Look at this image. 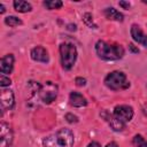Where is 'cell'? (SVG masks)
<instances>
[{"label":"cell","instance_id":"obj_1","mask_svg":"<svg viewBox=\"0 0 147 147\" xmlns=\"http://www.w3.org/2000/svg\"><path fill=\"white\" fill-rule=\"evenodd\" d=\"M44 147H72L74 133L70 129L62 127L55 133L47 136L42 139Z\"/></svg>","mask_w":147,"mask_h":147},{"label":"cell","instance_id":"obj_15","mask_svg":"<svg viewBox=\"0 0 147 147\" xmlns=\"http://www.w3.org/2000/svg\"><path fill=\"white\" fill-rule=\"evenodd\" d=\"M13 6H14L15 10L18 13H28V11H31V9H32V6L29 2L23 1V0H15L13 2Z\"/></svg>","mask_w":147,"mask_h":147},{"label":"cell","instance_id":"obj_14","mask_svg":"<svg viewBox=\"0 0 147 147\" xmlns=\"http://www.w3.org/2000/svg\"><path fill=\"white\" fill-rule=\"evenodd\" d=\"M103 14L105 16L108 18V20H111V21H117V22H123L124 20V16L122 13H119L117 9H115L114 7H108L103 10Z\"/></svg>","mask_w":147,"mask_h":147},{"label":"cell","instance_id":"obj_30","mask_svg":"<svg viewBox=\"0 0 147 147\" xmlns=\"http://www.w3.org/2000/svg\"><path fill=\"white\" fill-rule=\"evenodd\" d=\"M142 2H144V3H147V1H146V0H144V1H142Z\"/></svg>","mask_w":147,"mask_h":147},{"label":"cell","instance_id":"obj_24","mask_svg":"<svg viewBox=\"0 0 147 147\" xmlns=\"http://www.w3.org/2000/svg\"><path fill=\"white\" fill-rule=\"evenodd\" d=\"M129 49H130L132 53H139V49H138L133 44H129Z\"/></svg>","mask_w":147,"mask_h":147},{"label":"cell","instance_id":"obj_29","mask_svg":"<svg viewBox=\"0 0 147 147\" xmlns=\"http://www.w3.org/2000/svg\"><path fill=\"white\" fill-rule=\"evenodd\" d=\"M142 111H144V114H145V115L147 116V106H146V105H145V106L142 107Z\"/></svg>","mask_w":147,"mask_h":147},{"label":"cell","instance_id":"obj_8","mask_svg":"<svg viewBox=\"0 0 147 147\" xmlns=\"http://www.w3.org/2000/svg\"><path fill=\"white\" fill-rule=\"evenodd\" d=\"M0 103H1V109L3 111L13 109L14 105H15V98H14L13 91L2 88L1 93H0Z\"/></svg>","mask_w":147,"mask_h":147},{"label":"cell","instance_id":"obj_25","mask_svg":"<svg viewBox=\"0 0 147 147\" xmlns=\"http://www.w3.org/2000/svg\"><path fill=\"white\" fill-rule=\"evenodd\" d=\"M87 147H101V145L98 142V141H92L87 145Z\"/></svg>","mask_w":147,"mask_h":147},{"label":"cell","instance_id":"obj_19","mask_svg":"<svg viewBox=\"0 0 147 147\" xmlns=\"http://www.w3.org/2000/svg\"><path fill=\"white\" fill-rule=\"evenodd\" d=\"M5 23H6L7 25L14 28V26L21 25V24H22V21H21L18 17H16V16H7V17L5 18Z\"/></svg>","mask_w":147,"mask_h":147},{"label":"cell","instance_id":"obj_17","mask_svg":"<svg viewBox=\"0 0 147 147\" xmlns=\"http://www.w3.org/2000/svg\"><path fill=\"white\" fill-rule=\"evenodd\" d=\"M134 147H147V140L141 134H136L132 139Z\"/></svg>","mask_w":147,"mask_h":147},{"label":"cell","instance_id":"obj_5","mask_svg":"<svg viewBox=\"0 0 147 147\" xmlns=\"http://www.w3.org/2000/svg\"><path fill=\"white\" fill-rule=\"evenodd\" d=\"M57 92H59L57 85L49 80L42 83L38 88V95H39L40 100L44 101L45 103L53 102L57 96Z\"/></svg>","mask_w":147,"mask_h":147},{"label":"cell","instance_id":"obj_12","mask_svg":"<svg viewBox=\"0 0 147 147\" xmlns=\"http://www.w3.org/2000/svg\"><path fill=\"white\" fill-rule=\"evenodd\" d=\"M14 68V55L7 54L0 61V71L2 75H8L13 71Z\"/></svg>","mask_w":147,"mask_h":147},{"label":"cell","instance_id":"obj_7","mask_svg":"<svg viewBox=\"0 0 147 147\" xmlns=\"http://www.w3.org/2000/svg\"><path fill=\"white\" fill-rule=\"evenodd\" d=\"M100 116L108 123V125L116 132H119V131H123L124 127H125V124L123 122H121L114 114L109 113L108 110H102L100 113Z\"/></svg>","mask_w":147,"mask_h":147},{"label":"cell","instance_id":"obj_11","mask_svg":"<svg viewBox=\"0 0 147 147\" xmlns=\"http://www.w3.org/2000/svg\"><path fill=\"white\" fill-rule=\"evenodd\" d=\"M130 33H131L132 39H133L136 42L142 45L144 47H147V34H145V33L142 32V30L140 29L139 25L132 24L131 30H130Z\"/></svg>","mask_w":147,"mask_h":147},{"label":"cell","instance_id":"obj_13","mask_svg":"<svg viewBox=\"0 0 147 147\" xmlns=\"http://www.w3.org/2000/svg\"><path fill=\"white\" fill-rule=\"evenodd\" d=\"M69 103L70 106L72 107H76V108H80V107H85L87 105V100L83 96V94L74 91L70 93L69 95Z\"/></svg>","mask_w":147,"mask_h":147},{"label":"cell","instance_id":"obj_21","mask_svg":"<svg viewBox=\"0 0 147 147\" xmlns=\"http://www.w3.org/2000/svg\"><path fill=\"white\" fill-rule=\"evenodd\" d=\"M64 118H65V119H67L69 123H77V122H78V117H77L76 115L71 114V113H68V114H65Z\"/></svg>","mask_w":147,"mask_h":147},{"label":"cell","instance_id":"obj_28","mask_svg":"<svg viewBox=\"0 0 147 147\" xmlns=\"http://www.w3.org/2000/svg\"><path fill=\"white\" fill-rule=\"evenodd\" d=\"M0 8H1V10H0V13H1V14H3V13H5V10H6V9H5V6H3V5H2V3H1V5H0Z\"/></svg>","mask_w":147,"mask_h":147},{"label":"cell","instance_id":"obj_3","mask_svg":"<svg viewBox=\"0 0 147 147\" xmlns=\"http://www.w3.org/2000/svg\"><path fill=\"white\" fill-rule=\"evenodd\" d=\"M60 57L62 68L65 70H70L77 59V49L76 46L71 42H62L60 45Z\"/></svg>","mask_w":147,"mask_h":147},{"label":"cell","instance_id":"obj_22","mask_svg":"<svg viewBox=\"0 0 147 147\" xmlns=\"http://www.w3.org/2000/svg\"><path fill=\"white\" fill-rule=\"evenodd\" d=\"M75 82H76L77 86H85V84H86V79L83 78V77H77L75 79Z\"/></svg>","mask_w":147,"mask_h":147},{"label":"cell","instance_id":"obj_20","mask_svg":"<svg viewBox=\"0 0 147 147\" xmlns=\"http://www.w3.org/2000/svg\"><path fill=\"white\" fill-rule=\"evenodd\" d=\"M10 84H11V80H10L9 77H7L6 75H1L0 76V86L2 88L6 87V86H9Z\"/></svg>","mask_w":147,"mask_h":147},{"label":"cell","instance_id":"obj_9","mask_svg":"<svg viewBox=\"0 0 147 147\" xmlns=\"http://www.w3.org/2000/svg\"><path fill=\"white\" fill-rule=\"evenodd\" d=\"M0 147H10L13 142V131L9 124L2 122L0 124Z\"/></svg>","mask_w":147,"mask_h":147},{"label":"cell","instance_id":"obj_6","mask_svg":"<svg viewBox=\"0 0 147 147\" xmlns=\"http://www.w3.org/2000/svg\"><path fill=\"white\" fill-rule=\"evenodd\" d=\"M113 114L121 121L123 122L124 124L126 122H130L133 117V109L131 106H127V105H118L114 108V111Z\"/></svg>","mask_w":147,"mask_h":147},{"label":"cell","instance_id":"obj_23","mask_svg":"<svg viewBox=\"0 0 147 147\" xmlns=\"http://www.w3.org/2000/svg\"><path fill=\"white\" fill-rule=\"evenodd\" d=\"M118 3H119L121 7H123V9H129V8L131 7L130 2H127V1H119Z\"/></svg>","mask_w":147,"mask_h":147},{"label":"cell","instance_id":"obj_4","mask_svg":"<svg viewBox=\"0 0 147 147\" xmlns=\"http://www.w3.org/2000/svg\"><path fill=\"white\" fill-rule=\"evenodd\" d=\"M105 85L113 90V91H119L125 90L130 86V82L126 78V75L122 71H111L109 72L105 78Z\"/></svg>","mask_w":147,"mask_h":147},{"label":"cell","instance_id":"obj_18","mask_svg":"<svg viewBox=\"0 0 147 147\" xmlns=\"http://www.w3.org/2000/svg\"><path fill=\"white\" fill-rule=\"evenodd\" d=\"M83 21H84V23H85L88 28H91V29H96V28H98L96 24H95L94 21H93L92 14H90V13H85V14L83 15Z\"/></svg>","mask_w":147,"mask_h":147},{"label":"cell","instance_id":"obj_26","mask_svg":"<svg viewBox=\"0 0 147 147\" xmlns=\"http://www.w3.org/2000/svg\"><path fill=\"white\" fill-rule=\"evenodd\" d=\"M105 147H118V145L116 144V142H114V141H111V142H108Z\"/></svg>","mask_w":147,"mask_h":147},{"label":"cell","instance_id":"obj_16","mask_svg":"<svg viewBox=\"0 0 147 147\" xmlns=\"http://www.w3.org/2000/svg\"><path fill=\"white\" fill-rule=\"evenodd\" d=\"M44 6L49 9V10H53V9H60L62 6H63V2L60 1V0H48V1H44Z\"/></svg>","mask_w":147,"mask_h":147},{"label":"cell","instance_id":"obj_10","mask_svg":"<svg viewBox=\"0 0 147 147\" xmlns=\"http://www.w3.org/2000/svg\"><path fill=\"white\" fill-rule=\"evenodd\" d=\"M30 55H31V59L33 61H37V62H42V63H47L49 61V56H48V53L47 51L41 47V46H36L31 49L30 52Z\"/></svg>","mask_w":147,"mask_h":147},{"label":"cell","instance_id":"obj_2","mask_svg":"<svg viewBox=\"0 0 147 147\" xmlns=\"http://www.w3.org/2000/svg\"><path fill=\"white\" fill-rule=\"evenodd\" d=\"M95 53L103 61H116L123 57L124 48L117 44H109L105 40H98L95 44Z\"/></svg>","mask_w":147,"mask_h":147},{"label":"cell","instance_id":"obj_27","mask_svg":"<svg viewBox=\"0 0 147 147\" xmlns=\"http://www.w3.org/2000/svg\"><path fill=\"white\" fill-rule=\"evenodd\" d=\"M68 30H70V31H76V24H69V25H68Z\"/></svg>","mask_w":147,"mask_h":147}]
</instances>
